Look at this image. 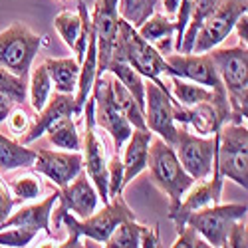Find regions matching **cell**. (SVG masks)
Here are the masks:
<instances>
[{"instance_id":"cell-1","label":"cell","mask_w":248,"mask_h":248,"mask_svg":"<svg viewBox=\"0 0 248 248\" xmlns=\"http://www.w3.org/2000/svg\"><path fill=\"white\" fill-rule=\"evenodd\" d=\"M52 217H54V229L60 224H64L70 232L68 240L64 244H58V246H79L81 236H88V238L103 244L121 220L135 218L133 211L125 204L121 195L111 197L109 202L103 204V209L99 213L95 211L86 218H78L72 213L62 211V209H56V213L52 211Z\"/></svg>"},{"instance_id":"cell-2","label":"cell","mask_w":248,"mask_h":248,"mask_svg":"<svg viewBox=\"0 0 248 248\" xmlns=\"http://www.w3.org/2000/svg\"><path fill=\"white\" fill-rule=\"evenodd\" d=\"M209 56L215 62L217 74L226 90L229 99V121L244 123L246 108H248V50L246 44H238L232 48H213Z\"/></svg>"},{"instance_id":"cell-44","label":"cell","mask_w":248,"mask_h":248,"mask_svg":"<svg viewBox=\"0 0 248 248\" xmlns=\"http://www.w3.org/2000/svg\"><path fill=\"white\" fill-rule=\"evenodd\" d=\"M232 30H236V36H238V40H240L242 44L248 42V16H246V14H242V16L236 20Z\"/></svg>"},{"instance_id":"cell-32","label":"cell","mask_w":248,"mask_h":248,"mask_svg":"<svg viewBox=\"0 0 248 248\" xmlns=\"http://www.w3.org/2000/svg\"><path fill=\"white\" fill-rule=\"evenodd\" d=\"M137 32L141 34V38H145L147 42H157L161 38H169V36H175V22L167 16V14H159V12H153L145 22H143Z\"/></svg>"},{"instance_id":"cell-24","label":"cell","mask_w":248,"mask_h":248,"mask_svg":"<svg viewBox=\"0 0 248 248\" xmlns=\"http://www.w3.org/2000/svg\"><path fill=\"white\" fill-rule=\"evenodd\" d=\"M169 95L179 106H195L199 101H206L215 95L218 90H211L206 86H201L197 81L185 79L179 76H169Z\"/></svg>"},{"instance_id":"cell-16","label":"cell","mask_w":248,"mask_h":248,"mask_svg":"<svg viewBox=\"0 0 248 248\" xmlns=\"http://www.w3.org/2000/svg\"><path fill=\"white\" fill-rule=\"evenodd\" d=\"M167 64L171 68L169 76H179L185 79H191L197 81L201 86H206L211 90H224L222 81L217 74L215 68V62L209 56V52H202V54H167Z\"/></svg>"},{"instance_id":"cell-39","label":"cell","mask_w":248,"mask_h":248,"mask_svg":"<svg viewBox=\"0 0 248 248\" xmlns=\"http://www.w3.org/2000/svg\"><path fill=\"white\" fill-rule=\"evenodd\" d=\"M2 92H12L18 95H28V84H26V78H20L10 74L8 70L0 68V93Z\"/></svg>"},{"instance_id":"cell-42","label":"cell","mask_w":248,"mask_h":248,"mask_svg":"<svg viewBox=\"0 0 248 248\" xmlns=\"http://www.w3.org/2000/svg\"><path fill=\"white\" fill-rule=\"evenodd\" d=\"M16 202H20V201L10 193V189L6 187V185L0 181V224H2L6 220V217L12 213Z\"/></svg>"},{"instance_id":"cell-23","label":"cell","mask_w":248,"mask_h":248,"mask_svg":"<svg viewBox=\"0 0 248 248\" xmlns=\"http://www.w3.org/2000/svg\"><path fill=\"white\" fill-rule=\"evenodd\" d=\"M36 149H30L24 143H18L0 131V171L10 173L16 169H28L34 165Z\"/></svg>"},{"instance_id":"cell-18","label":"cell","mask_w":248,"mask_h":248,"mask_svg":"<svg viewBox=\"0 0 248 248\" xmlns=\"http://www.w3.org/2000/svg\"><path fill=\"white\" fill-rule=\"evenodd\" d=\"M58 209L68 211L78 218H86L97 211L99 195L93 187L92 179L86 171H79L74 181H70L66 187H60L58 191Z\"/></svg>"},{"instance_id":"cell-20","label":"cell","mask_w":248,"mask_h":248,"mask_svg":"<svg viewBox=\"0 0 248 248\" xmlns=\"http://www.w3.org/2000/svg\"><path fill=\"white\" fill-rule=\"evenodd\" d=\"M58 202V191L40 201L36 204L20 206L16 213H10L6 220L0 224V229H8V226H26L34 231H44L46 234H52V211Z\"/></svg>"},{"instance_id":"cell-13","label":"cell","mask_w":248,"mask_h":248,"mask_svg":"<svg viewBox=\"0 0 248 248\" xmlns=\"http://www.w3.org/2000/svg\"><path fill=\"white\" fill-rule=\"evenodd\" d=\"M175 103L169 92L161 90L153 81L145 84V125L149 131L157 133L169 145H175L177 141V121H175Z\"/></svg>"},{"instance_id":"cell-25","label":"cell","mask_w":248,"mask_h":248,"mask_svg":"<svg viewBox=\"0 0 248 248\" xmlns=\"http://www.w3.org/2000/svg\"><path fill=\"white\" fill-rule=\"evenodd\" d=\"M108 72H111L115 76V79H119L123 86H125L131 95L135 97V101L139 103L141 109H145V81H143V76L139 72H135L127 62L111 58L108 64Z\"/></svg>"},{"instance_id":"cell-26","label":"cell","mask_w":248,"mask_h":248,"mask_svg":"<svg viewBox=\"0 0 248 248\" xmlns=\"http://www.w3.org/2000/svg\"><path fill=\"white\" fill-rule=\"evenodd\" d=\"M46 133H48V141L54 147L66 149V151H81V141H79V133L76 129L74 115H66V117L54 121L46 129Z\"/></svg>"},{"instance_id":"cell-43","label":"cell","mask_w":248,"mask_h":248,"mask_svg":"<svg viewBox=\"0 0 248 248\" xmlns=\"http://www.w3.org/2000/svg\"><path fill=\"white\" fill-rule=\"evenodd\" d=\"M141 246L143 248H157V246H161V238H159L157 226H145V229H143Z\"/></svg>"},{"instance_id":"cell-36","label":"cell","mask_w":248,"mask_h":248,"mask_svg":"<svg viewBox=\"0 0 248 248\" xmlns=\"http://www.w3.org/2000/svg\"><path fill=\"white\" fill-rule=\"evenodd\" d=\"M123 191V163L119 153H115L109 161H108V195L117 197Z\"/></svg>"},{"instance_id":"cell-40","label":"cell","mask_w":248,"mask_h":248,"mask_svg":"<svg viewBox=\"0 0 248 248\" xmlns=\"http://www.w3.org/2000/svg\"><path fill=\"white\" fill-rule=\"evenodd\" d=\"M226 246L231 248H246L248 246V234H246V218L236 220L231 231L229 236H226Z\"/></svg>"},{"instance_id":"cell-30","label":"cell","mask_w":248,"mask_h":248,"mask_svg":"<svg viewBox=\"0 0 248 248\" xmlns=\"http://www.w3.org/2000/svg\"><path fill=\"white\" fill-rule=\"evenodd\" d=\"M28 93H30V106H32L34 111H40L46 106V101L50 99V95H52V79H50L48 68L44 64L34 70L32 79L28 84Z\"/></svg>"},{"instance_id":"cell-22","label":"cell","mask_w":248,"mask_h":248,"mask_svg":"<svg viewBox=\"0 0 248 248\" xmlns=\"http://www.w3.org/2000/svg\"><path fill=\"white\" fill-rule=\"evenodd\" d=\"M44 66L58 93H76L79 78V62L76 58H48Z\"/></svg>"},{"instance_id":"cell-41","label":"cell","mask_w":248,"mask_h":248,"mask_svg":"<svg viewBox=\"0 0 248 248\" xmlns=\"http://www.w3.org/2000/svg\"><path fill=\"white\" fill-rule=\"evenodd\" d=\"M8 119V123H10V129L16 133V135H22V133H26L28 131V127H30V117H28V113L22 109V108H14L12 111H10V115L6 117Z\"/></svg>"},{"instance_id":"cell-11","label":"cell","mask_w":248,"mask_h":248,"mask_svg":"<svg viewBox=\"0 0 248 248\" xmlns=\"http://www.w3.org/2000/svg\"><path fill=\"white\" fill-rule=\"evenodd\" d=\"M175 103V101H173ZM175 121L181 125H191L197 135H215L226 121H229L231 109L226 90L215 92V95L206 101H199L195 106H179L175 103Z\"/></svg>"},{"instance_id":"cell-5","label":"cell","mask_w":248,"mask_h":248,"mask_svg":"<svg viewBox=\"0 0 248 248\" xmlns=\"http://www.w3.org/2000/svg\"><path fill=\"white\" fill-rule=\"evenodd\" d=\"M217 169L224 179L248 189V129L226 121L217 131Z\"/></svg>"},{"instance_id":"cell-6","label":"cell","mask_w":248,"mask_h":248,"mask_svg":"<svg viewBox=\"0 0 248 248\" xmlns=\"http://www.w3.org/2000/svg\"><path fill=\"white\" fill-rule=\"evenodd\" d=\"M111 81H113L111 72L97 74L95 81H93V88H92V95L95 101V125H99L101 129H106L109 133L115 153H119V149H123L125 141L129 139L133 127L127 121V117L117 108V103L113 99Z\"/></svg>"},{"instance_id":"cell-33","label":"cell","mask_w":248,"mask_h":248,"mask_svg":"<svg viewBox=\"0 0 248 248\" xmlns=\"http://www.w3.org/2000/svg\"><path fill=\"white\" fill-rule=\"evenodd\" d=\"M54 28L58 30L60 38L64 40V44L74 50L78 38H79V32H81V16H79V12H70V10L60 12L56 16V20H54Z\"/></svg>"},{"instance_id":"cell-45","label":"cell","mask_w":248,"mask_h":248,"mask_svg":"<svg viewBox=\"0 0 248 248\" xmlns=\"http://www.w3.org/2000/svg\"><path fill=\"white\" fill-rule=\"evenodd\" d=\"M179 2H181V0H163V6H165V14H167L169 18L177 14V10H179Z\"/></svg>"},{"instance_id":"cell-7","label":"cell","mask_w":248,"mask_h":248,"mask_svg":"<svg viewBox=\"0 0 248 248\" xmlns=\"http://www.w3.org/2000/svg\"><path fill=\"white\" fill-rule=\"evenodd\" d=\"M42 44V36L32 32L26 24L16 22L0 32V68L14 76L28 78L32 62Z\"/></svg>"},{"instance_id":"cell-21","label":"cell","mask_w":248,"mask_h":248,"mask_svg":"<svg viewBox=\"0 0 248 248\" xmlns=\"http://www.w3.org/2000/svg\"><path fill=\"white\" fill-rule=\"evenodd\" d=\"M153 133L149 129H133L129 139L125 141V153H123V187L129 185L141 171L147 167V151Z\"/></svg>"},{"instance_id":"cell-8","label":"cell","mask_w":248,"mask_h":248,"mask_svg":"<svg viewBox=\"0 0 248 248\" xmlns=\"http://www.w3.org/2000/svg\"><path fill=\"white\" fill-rule=\"evenodd\" d=\"M183 169L195 181H204L213 175L217 161V133L215 135H195L187 125H177V141L173 145Z\"/></svg>"},{"instance_id":"cell-14","label":"cell","mask_w":248,"mask_h":248,"mask_svg":"<svg viewBox=\"0 0 248 248\" xmlns=\"http://www.w3.org/2000/svg\"><path fill=\"white\" fill-rule=\"evenodd\" d=\"M119 0H97L92 14V28L95 32L97 48V74L108 72V64L113 54V46L119 30Z\"/></svg>"},{"instance_id":"cell-31","label":"cell","mask_w":248,"mask_h":248,"mask_svg":"<svg viewBox=\"0 0 248 248\" xmlns=\"http://www.w3.org/2000/svg\"><path fill=\"white\" fill-rule=\"evenodd\" d=\"M155 8L157 0H119L117 2L119 16L127 20L133 28H139L155 12Z\"/></svg>"},{"instance_id":"cell-3","label":"cell","mask_w":248,"mask_h":248,"mask_svg":"<svg viewBox=\"0 0 248 248\" xmlns=\"http://www.w3.org/2000/svg\"><path fill=\"white\" fill-rule=\"evenodd\" d=\"M111 58L127 62L143 78L153 81L161 90L169 92V88L165 86V81H161L163 74L165 76L171 74V68L167 64V60H165V56L161 52H157V48L151 42H147L145 38H141L137 28H133L127 20H123L121 16H119V30H117V40H115Z\"/></svg>"},{"instance_id":"cell-38","label":"cell","mask_w":248,"mask_h":248,"mask_svg":"<svg viewBox=\"0 0 248 248\" xmlns=\"http://www.w3.org/2000/svg\"><path fill=\"white\" fill-rule=\"evenodd\" d=\"M171 246H173V248H209L211 244L206 242V240L193 229V226L185 224L183 231L177 232V240H175Z\"/></svg>"},{"instance_id":"cell-34","label":"cell","mask_w":248,"mask_h":248,"mask_svg":"<svg viewBox=\"0 0 248 248\" xmlns=\"http://www.w3.org/2000/svg\"><path fill=\"white\" fill-rule=\"evenodd\" d=\"M38 236V231L26 229V226H8L0 229V246H10V248H24Z\"/></svg>"},{"instance_id":"cell-17","label":"cell","mask_w":248,"mask_h":248,"mask_svg":"<svg viewBox=\"0 0 248 248\" xmlns=\"http://www.w3.org/2000/svg\"><path fill=\"white\" fill-rule=\"evenodd\" d=\"M222 183H224V177L218 173L217 169V163L213 167V175L204 181H199L197 187L185 197L181 199V202L177 204V209L169 211V218L173 220L175 224V231L181 232L185 222H187V217L193 213V211H199L202 206H211V204H217L220 202V195H222Z\"/></svg>"},{"instance_id":"cell-27","label":"cell","mask_w":248,"mask_h":248,"mask_svg":"<svg viewBox=\"0 0 248 248\" xmlns=\"http://www.w3.org/2000/svg\"><path fill=\"white\" fill-rule=\"evenodd\" d=\"M111 88H113V99L117 103V108L121 109V113L127 117V121L131 123L133 129H147L145 125V113L139 108V103L135 101V97L131 95V92L121 84L119 79H115L113 76V81H111Z\"/></svg>"},{"instance_id":"cell-15","label":"cell","mask_w":248,"mask_h":248,"mask_svg":"<svg viewBox=\"0 0 248 248\" xmlns=\"http://www.w3.org/2000/svg\"><path fill=\"white\" fill-rule=\"evenodd\" d=\"M32 167L48 177L56 187H66L70 181L84 171V155L79 151H52V149H38Z\"/></svg>"},{"instance_id":"cell-10","label":"cell","mask_w":248,"mask_h":248,"mask_svg":"<svg viewBox=\"0 0 248 248\" xmlns=\"http://www.w3.org/2000/svg\"><path fill=\"white\" fill-rule=\"evenodd\" d=\"M248 12V0H218L217 6L202 20L197 32L193 52L202 54L224 42L234 28V22Z\"/></svg>"},{"instance_id":"cell-12","label":"cell","mask_w":248,"mask_h":248,"mask_svg":"<svg viewBox=\"0 0 248 248\" xmlns=\"http://www.w3.org/2000/svg\"><path fill=\"white\" fill-rule=\"evenodd\" d=\"M86 113V143H84V165L86 173L92 179L93 187L101 199V202H109L108 195V159H106V147L103 141L95 133V101L93 95L86 99L84 106Z\"/></svg>"},{"instance_id":"cell-4","label":"cell","mask_w":248,"mask_h":248,"mask_svg":"<svg viewBox=\"0 0 248 248\" xmlns=\"http://www.w3.org/2000/svg\"><path fill=\"white\" fill-rule=\"evenodd\" d=\"M145 169H149L151 181L169 197V211L177 209L183 195L195 185V179L183 169L173 145L161 137H151Z\"/></svg>"},{"instance_id":"cell-19","label":"cell","mask_w":248,"mask_h":248,"mask_svg":"<svg viewBox=\"0 0 248 248\" xmlns=\"http://www.w3.org/2000/svg\"><path fill=\"white\" fill-rule=\"evenodd\" d=\"M66 115H76V99L74 93H54L50 95V99L46 101V106L38 111V117L30 123L28 131L22 135V143L30 145L32 141H36L38 137H42L46 133V129L52 125L54 121L66 117Z\"/></svg>"},{"instance_id":"cell-9","label":"cell","mask_w":248,"mask_h":248,"mask_svg":"<svg viewBox=\"0 0 248 248\" xmlns=\"http://www.w3.org/2000/svg\"><path fill=\"white\" fill-rule=\"evenodd\" d=\"M240 218H246V204L217 202L211 206H202L199 211H193L187 217L185 224L193 226L211 246H226V236H229L231 226Z\"/></svg>"},{"instance_id":"cell-37","label":"cell","mask_w":248,"mask_h":248,"mask_svg":"<svg viewBox=\"0 0 248 248\" xmlns=\"http://www.w3.org/2000/svg\"><path fill=\"white\" fill-rule=\"evenodd\" d=\"M193 8H195V0H181V2H179V10L175 14L177 16V20H175V50L177 52L181 48L183 34H185V28H187L189 20H191Z\"/></svg>"},{"instance_id":"cell-28","label":"cell","mask_w":248,"mask_h":248,"mask_svg":"<svg viewBox=\"0 0 248 248\" xmlns=\"http://www.w3.org/2000/svg\"><path fill=\"white\" fill-rule=\"evenodd\" d=\"M143 229H145V224H139L135 218L121 220L103 244L108 248H139Z\"/></svg>"},{"instance_id":"cell-35","label":"cell","mask_w":248,"mask_h":248,"mask_svg":"<svg viewBox=\"0 0 248 248\" xmlns=\"http://www.w3.org/2000/svg\"><path fill=\"white\" fill-rule=\"evenodd\" d=\"M10 193L20 201H32L40 195V181L34 175H24V177H18L10 183Z\"/></svg>"},{"instance_id":"cell-29","label":"cell","mask_w":248,"mask_h":248,"mask_svg":"<svg viewBox=\"0 0 248 248\" xmlns=\"http://www.w3.org/2000/svg\"><path fill=\"white\" fill-rule=\"evenodd\" d=\"M217 2L218 0H195V8H193V14H191L187 28H185L183 42H181V48H179L181 54H191L193 52V44H195V38H197V32L202 24V20L209 16V12L217 6Z\"/></svg>"}]
</instances>
